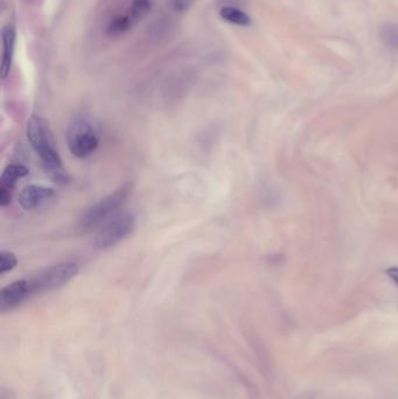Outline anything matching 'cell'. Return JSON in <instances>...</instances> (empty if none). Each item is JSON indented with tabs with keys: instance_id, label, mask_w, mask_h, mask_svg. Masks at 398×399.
Returning <instances> with one entry per match:
<instances>
[{
	"instance_id": "cell-1",
	"label": "cell",
	"mask_w": 398,
	"mask_h": 399,
	"mask_svg": "<svg viewBox=\"0 0 398 399\" xmlns=\"http://www.w3.org/2000/svg\"><path fill=\"white\" fill-rule=\"evenodd\" d=\"M26 134L30 146L42 160L46 174H48L53 181L57 184L69 181V175L62 166L48 122L40 116H32L27 122Z\"/></svg>"
},
{
	"instance_id": "cell-2",
	"label": "cell",
	"mask_w": 398,
	"mask_h": 399,
	"mask_svg": "<svg viewBox=\"0 0 398 399\" xmlns=\"http://www.w3.org/2000/svg\"><path fill=\"white\" fill-rule=\"evenodd\" d=\"M134 182H125L108 196L100 200L97 204L88 208L80 218V227L84 231H90L96 227L101 226L103 222L107 221L119 208L127 204V200L134 192Z\"/></svg>"
},
{
	"instance_id": "cell-3",
	"label": "cell",
	"mask_w": 398,
	"mask_h": 399,
	"mask_svg": "<svg viewBox=\"0 0 398 399\" xmlns=\"http://www.w3.org/2000/svg\"><path fill=\"white\" fill-rule=\"evenodd\" d=\"M78 272L80 267L76 263L64 262L49 266L45 270L35 274L34 277L27 279L30 296L62 287L71 279H74Z\"/></svg>"
},
{
	"instance_id": "cell-4",
	"label": "cell",
	"mask_w": 398,
	"mask_h": 399,
	"mask_svg": "<svg viewBox=\"0 0 398 399\" xmlns=\"http://www.w3.org/2000/svg\"><path fill=\"white\" fill-rule=\"evenodd\" d=\"M67 143L71 154L76 158H87L96 152L100 139L88 119L78 118L68 127Z\"/></svg>"
},
{
	"instance_id": "cell-5",
	"label": "cell",
	"mask_w": 398,
	"mask_h": 399,
	"mask_svg": "<svg viewBox=\"0 0 398 399\" xmlns=\"http://www.w3.org/2000/svg\"><path fill=\"white\" fill-rule=\"evenodd\" d=\"M136 227V218L131 213L116 215L102 228L93 240L96 249L111 248L120 240L127 238Z\"/></svg>"
},
{
	"instance_id": "cell-6",
	"label": "cell",
	"mask_w": 398,
	"mask_h": 399,
	"mask_svg": "<svg viewBox=\"0 0 398 399\" xmlns=\"http://www.w3.org/2000/svg\"><path fill=\"white\" fill-rule=\"evenodd\" d=\"M56 192L53 188L40 185L27 186L19 195V204L25 211H34L55 199Z\"/></svg>"
},
{
	"instance_id": "cell-7",
	"label": "cell",
	"mask_w": 398,
	"mask_h": 399,
	"mask_svg": "<svg viewBox=\"0 0 398 399\" xmlns=\"http://www.w3.org/2000/svg\"><path fill=\"white\" fill-rule=\"evenodd\" d=\"M30 293L27 279L15 281L5 286L0 293V308L3 312L11 310L20 306L27 299H30Z\"/></svg>"
},
{
	"instance_id": "cell-8",
	"label": "cell",
	"mask_w": 398,
	"mask_h": 399,
	"mask_svg": "<svg viewBox=\"0 0 398 399\" xmlns=\"http://www.w3.org/2000/svg\"><path fill=\"white\" fill-rule=\"evenodd\" d=\"M17 32L11 24L3 27L1 40H3V60H1V78H6L11 71L12 60L15 54Z\"/></svg>"
},
{
	"instance_id": "cell-9",
	"label": "cell",
	"mask_w": 398,
	"mask_h": 399,
	"mask_svg": "<svg viewBox=\"0 0 398 399\" xmlns=\"http://www.w3.org/2000/svg\"><path fill=\"white\" fill-rule=\"evenodd\" d=\"M28 174H30V170L24 165H19V163L8 165L3 170V174L0 177V190L13 192V188L19 179L27 177Z\"/></svg>"
},
{
	"instance_id": "cell-10",
	"label": "cell",
	"mask_w": 398,
	"mask_h": 399,
	"mask_svg": "<svg viewBox=\"0 0 398 399\" xmlns=\"http://www.w3.org/2000/svg\"><path fill=\"white\" fill-rule=\"evenodd\" d=\"M221 18L226 21L237 25V26H250L251 25V18L239 8L234 6H224L221 8Z\"/></svg>"
},
{
	"instance_id": "cell-11",
	"label": "cell",
	"mask_w": 398,
	"mask_h": 399,
	"mask_svg": "<svg viewBox=\"0 0 398 399\" xmlns=\"http://www.w3.org/2000/svg\"><path fill=\"white\" fill-rule=\"evenodd\" d=\"M381 40L387 48L392 52L398 53V24L387 22L381 27Z\"/></svg>"
},
{
	"instance_id": "cell-12",
	"label": "cell",
	"mask_w": 398,
	"mask_h": 399,
	"mask_svg": "<svg viewBox=\"0 0 398 399\" xmlns=\"http://www.w3.org/2000/svg\"><path fill=\"white\" fill-rule=\"evenodd\" d=\"M151 8L152 4L150 0H134L130 13L127 15L130 17L132 24H136L151 11Z\"/></svg>"
},
{
	"instance_id": "cell-13",
	"label": "cell",
	"mask_w": 398,
	"mask_h": 399,
	"mask_svg": "<svg viewBox=\"0 0 398 399\" xmlns=\"http://www.w3.org/2000/svg\"><path fill=\"white\" fill-rule=\"evenodd\" d=\"M134 24L131 21L129 15H118L112 19L111 22L109 24L108 32L111 35H118V34L127 32Z\"/></svg>"
},
{
	"instance_id": "cell-14",
	"label": "cell",
	"mask_w": 398,
	"mask_h": 399,
	"mask_svg": "<svg viewBox=\"0 0 398 399\" xmlns=\"http://www.w3.org/2000/svg\"><path fill=\"white\" fill-rule=\"evenodd\" d=\"M18 264V259L11 251L0 252V274H4L12 271Z\"/></svg>"
},
{
	"instance_id": "cell-15",
	"label": "cell",
	"mask_w": 398,
	"mask_h": 399,
	"mask_svg": "<svg viewBox=\"0 0 398 399\" xmlns=\"http://www.w3.org/2000/svg\"><path fill=\"white\" fill-rule=\"evenodd\" d=\"M194 0H171L172 8L177 12H185L193 4Z\"/></svg>"
},
{
	"instance_id": "cell-16",
	"label": "cell",
	"mask_w": 398,
	"mask_h": 399,
	"mask_svg": "<svg viewBox=\"0 0 398 399\" xmlns=\"http://www.w3.org/2000/svg\"><path fill=\"white\" fill-rule=\"evenodd\" d=\"M12 193L6 192V190H0V206L1 207H6L8 204H11Z\"/></svg>"
},
{
	"instance_id": "cell-17",
	"label": "cell",
	"mask_w": 398,
	"mask_h": 399,
	"mask_svg": "<svg viewBox=\"0 0 398 399\" xmlns=\"http://www.w3.org/2000/svg\"><path fill=\"white\" fill-rule=\"evenodd\" d=\"M387 274L392 279V281H394L398 287V267H390V269L387 271Z\"/></svg>"
}]
</instances>
